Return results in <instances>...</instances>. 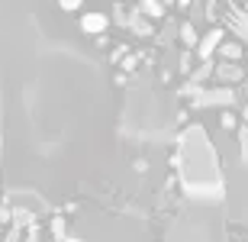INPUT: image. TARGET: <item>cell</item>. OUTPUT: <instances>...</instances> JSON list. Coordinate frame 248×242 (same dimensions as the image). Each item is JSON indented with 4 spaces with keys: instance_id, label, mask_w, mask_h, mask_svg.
I'll use <instances>...</instances> for the list:
<instances>
[{
    "instance_id": "cell-13",
    "label": "cell",
    "mask_w": 248,
    "mask_h": 242,
    "mask_svg": "<svg viewBox=\"0 0 248 242\" xmlns=\"http://www.w3.org/2000/svg\"><path fill=\"white\" fill-rule=\"evenodd\" d=\"M239 149H242L239 159L248 161V126H239Z\"/></svg>"
},
{
    "instance_id": "cell-15",
    "label": "cell",
    "mask_w": 248,
    "mask_h": 242,
    "mask_svg": "<svg viewBox=\"0 0 248 242\" xmlns=\"http://www.w3.org/2000/svg\"><path fill=\"white\" fill-rule=\"evenodd\" d=\"M126 52H129V46H116V48H113V52H110V65H120V62H123V55H126Z\"/></svg>"
},
{
    "instance_id": "cell-4",
    "label": "cell",
    "mask_w": 248,
    "mask_h": 242,
    "mask_svg": "<svg viewBox=\"0 0 248 242\" xmlns=\"http://www.w3.org/2000/svg\"><path fill=\"white\" fill-rule=\"evenodd\" d=\"M213 75L219 78L222 84H239V81H245V68L239 65V62H219V65L213 68Z\"/></svg>"
},
{
    "instance_id": "cell-6",
    "label": "cell",
    "mask_w": 248,
    "mask_h": 242,
    "mask_svg": "<svg viewBox=\"0 0 248 242\" xmlns=\"http://www.w3.org/2000/svg\"><path fill=\"white\" fill-rule=\"evenodd\" d=\"M216 52H219L222 62H242V55H245L242 42H226V39L219 42V48H216Z\"/></svg>"
},
{
    "instance_id": "cell-8",
    "label": "cell",
    "mask_w": 248,
    "mask_h": 242,
    "mask_svg": "<svg viewBox=\"0 0 248 242\" xmlns=\"http://www.w3.org/2000/svg\"><path fill=\"white\" fill-rule=\"evenodd\" d=\"M139 10H142L148 19H165V3H161V0H139Z\"/></svg>"
},
{
    "instance_id": "cell-18",
    "label": "cell",
    "mask_w": 248,
    "mask_h": 242,
    "mask_svg": "<svg viewBox=\"0 0 248 242\" xmlns=\"http://www.w3.org/2000/svg\"><path fill=\"white\" fill-rule=\"evenodd\" d=\"M242 120L248 123V100H245V107H242Z\"/></svg>"
},
{
    "instance_id": "cell-5",
    "label": "cell",
    "mask_w": 248,
    "mask_h": 242,
    "mask_svg": "<svg viewBox=\"0 0 248 242\" xmlns=\"http://www.w3.org/2000/svg\"><path fill=\"white\" fill-rule=\"evenodd\" d=\"M126 26L132 29V32H136L139 39H148V36H152V32H155V29H152V23H148V19H145V13H142V10H139V7L132 10V13H129Z\"/></svg>"
},
{
    "instance_id": "cell-14",
    "label": "cell",
    "mask_w": 248,
    "mask_h": 242,
    "mask_svg": "<svg viewBox=\"0 0 248 242\" xmlns=\"http://www.w3.org/2000/svg\"><path fill=\"white\" fill-rule=\"evenodd\" d=\"M58 7H62L64 13H78V10L84 7V0H58Z\"/></svg>"
},
{
    "instance_id": "cell-3",
    "label": "cell",
    "mask_w": 248,
    "mask_h": 242,
    "mask_svg": "<svg viewBox=\"0 0 248 242\" xmlns=\"http://www.w3.org/2000/svg\"><path fill=\"white\" fill-rule=\"evenodd\" d=\"M81 29L87 32V36H100V32L110 29V16L100 13V10H91V13H84V16H81Z\"/></svg>"
},
{
    "instance_id": "cell-12",
    "label": "cell",
    "mask_w": 248,
    "mask_h": 242,
    "mask_svg": "<svg viewBox=\"0 0 248 242\" xmlns=\"http://www.w3.org/2000/svg\"><path fill=\"white\" fill-rule=\"evenodd\" d=\"M139 62H142V52H126L123 62H120V68H123V71H136Z\"/></svg>"
},
{
    "instance_id": "cell-11",
    "label": "cell",
    "mask_w": 248,
    "mask_h": 242,
    "mask_svg": "<svg viewBox=\"0 0 248 242\" xmlns=\"http://www.w3.org/2000/svg\"><path fill=\"white\" fill-rule=\"evenodd\" d=\"M219 126H222L226 132H235V129H239V116H235L232 110H222V116H219Z\"/></svg>"
},
{
    "instance_id": "cell-9",
    "label": "cell",
    "mask_w": 248,
    "mask_h": 242,
    "mask_svg": "<svg viewBox=\"0 0 248 242\" xmlns=\"http://www.w3.org/2000/svg\"><path fill=\"white\" fill-rule=\"evenodd\" d=\"M213 68H216V65H213V58H206V62H200L187 78H190L193 84H206V78H213Z\"/></svg>"
},
{
    "instance_id": "cell-17",
    "label": "cell",
    "mask_w": 248,
    "mask_h": 242,
    "mask_svg": "<svg viewBox=\"0 0 248 242\" xmlns=\"http://www.w3.org/2000/svg\"><path fill=\"white\" fill-rule=\"evenodd\" d=\"M174 3H177V7H181V10H187V7H190V3H193V0H174Z\"/></svg>"
},
{
    "instance_id": "cell-2",
    "label": "cell",
    "mask_w": 248,
    "mask_h": 242,
    "mask_svg": "<svg viewBox=\"0 0 248 242\" xmlns=\"http://www.w3.org/2000/svg\"><path fill=\"white\" fill-rule=\"evenodd\" d=\"M222 39H226V29H210V32H206V36L200 39V42H197V48H193V55L200 58V62H206V58H213V52H216V48H219V42Z\"/></svg>"
},
{
    "instance_id": "cell-1",
    "label": "cell",
    "mask_w": 248,
    "mask_h": 242,
    "mask_svg": "<svg viewBox=\"0 0 248 242\" xmlns=\"http://www.w3.org/2000/svg\"><path fill=\"white\" fill-rule=\"evenodd\" d=\"M210 103H219V107H232L235 103V91H232L229 84L226 87H216V91H203L193 97V107H210Z\"/></svg>"
},
{
    "instance_id": "cell-19",
    "label": "cell",
    "mask_w": 248,
    "mask_h": 242,
    "mask_svg": "<svg viewBox=\"0 0 248 242\" xmlns=\"http://www.w3.org/2000/svg\"><path fill=\"white\" fill-rule=\"evenodd\" d=\"M165 3H174V0H165Z\"/></svg>"
},
{
    "instance_id": "cell-7",
    "label": "cell",
    "mask_w": 248,
    "mask_h": 242,
    "mask_svg": "<svg viewBox=\"0 0 248 242\" xmlns=\"http://www.w3.org/2000/svg\"><path fill=\"white\" fill-rule=\"evenodd\" d=\"M177 39H181V46H184V48H197V42H200V36H197L193 23H187V19L177 26Z\"/></svg>"
},
{
    "instance_id": "cell-16",
    "label": "cell",
    "mask_w": 248,
    "mask_h": 242,
    "mask_svg": "<svg viewBox=\"0 0 248 242\" xmlns=\"http://www.w3.org/2000/svg\"><path fill=\"white\" fill-rule=\"evenodd\" d=\"M206 19H210V23L216 19V0H210V3H206Z\"/></svg>"
},
{
    "instance_id": "cell-10",
    "label": "cell",
    "mask_w": 248,
    "mask_h": 242,
    "mask_svg": "<svg viewBox=\"0 0 248 242\" xmlns=\"http://www.w3.org/2000/svg\"><path fill=\"white\" fill-rule=\"evenodd\" d=\"M177 71H181V75H190L193 71V48H184V52H181V58H177Z\"/></svg>"
}]
</instances>
